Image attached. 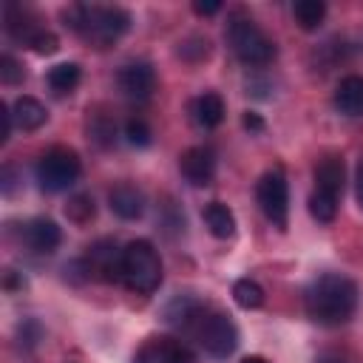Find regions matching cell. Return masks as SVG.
Here are the masks:
<instances>
[{
	"label": "cell",
	"instance_id": "1",
	"mask_svg": "<svg viewBox=\"0 0 363 363\" xmlns=\"http://www.w3.org/2000/svg\"><path fill=\"white\" fill-rule=\"evenodd\" d=\"M357 284L340 272L318 275L303 292V309L318 326H340L357 309Z\"/></svg>",
	"mask_w": 363,
	"mask_h": 363
},
{
	"label": "cell",
	"instance_id": "2",
	"mask_svg": "<svg viewBox=\"0 0 363 363\" xmlns=\"http://www.w3.org/2000/svg\"><path fill=\"white\" fill-rule=\"evenodd\" d=\"M65 26L79 34L88 45L94 48H108L113 45L128 28H130V14L119 6H99V3H74L62 11Z\"/></svg>",
	"mask_w": 363,
	"mask_h": 363
},
{
	"label": "cell",
	"instance_id": "3",
	"mask_svg": "<svg viewBox=\"0 0 363 363\" xmlns=\"http://www.w3.org/2000/svg\"><path fill=\"white\" fill-rule=\"evenodd\" d=\"M122 284L130 292L150 295L162 284V258L156 247L145 238H136L122 247Z\"/></svg>",
	"mask_w": 363,
	"mask_h": 363
},
{
	"label": "cell",
	"instance_id": "4",
	"mask_svg": "<svg viewBox=\"0 0 363 363\" xmlns=\"http://www.w3.org/2000/svg\"><path fill=\"white\" fill-rule=\"evenodd\" d=\"M227 43L233 48V54L244 62V65H252V68H261V65H269L278 54L275 43L267 37V31L247 14H233L230 23H227Z\"/></svg>",
	"mask_w": 363,
	"mask_h": 363
},
{
	"label": "cell",
	"instance_id": "5",
	"mask_svg": "<svg viewBox=\"0 0 363 363\" xmlns=\"http://www.w3.org/2000/svg\"><path fill=\"white\" fill-rule=\"evenodd\" d=\"M343 179H346V170H343L340 156H326L315 167V190L309 196V213L320 224L335 221L337 204H340V196H343Z\"/></svg>",
	"mask_w": 363,
	"mask_h": 363
},
{
	"label": "cell",
	"instance_id": "6",
	"mask_svg": "<svg viewBox=\"0 0 363 363\" xmlns=\"http://www.w3.org/2000/svg\"><path fill=\"white\" fill-rule=\"evenodd\" d=\"M193 332H196L201 349L216 360H227L238 349V326L233 323V318L227 312L204 309L199 323L193 326Z\"/></svg>",
	"mask_w": 363,
	"mask_h": 363
},
{
	"label": "cell",
	"instance_id": "7",
	"mask_svg": "<svg viewBox=\"0 0 363 363\" xmlns=\"http://www.w3.org/2000/svg\"><path fill=\"white\" fill-rule=\"evenodd\" d=\"M79 170H82L79 156L71 147H51V150H45L40 156V162L34 167V176H37L40 190L62 193L79 179Z\"/></svg>",
	"mask_w": 363,
	"mask_h": 363
},
{
	"label": "cell",
	"instance_id": "8",
	"mask_svg": "<svg viewBox=\"0 0 363 363\" xmlns=\"http://www.w3.org/2000/svg\"><path fill=\"white\" fill-rule=\"evenodd\" d=\"M255 199H258L261 213L272 221V227L286 230V224H289V184H286V176L281 167H272L258 179Z\"/></svg>",
	"mask_w": 363,
	"mask_h": 363
},
{
	"label": "cell",
	"instance_id": "9",
	"mask_svg": "<svg viewBox=\"0 0 363 363\" xmlns=\"http://www.w3.org/2000/svg\"><path fill=\"white\" fill-rule=\"evenodd\" d=\"M79 264L85 267V278L96 275L102 281H122V250L111 238L91 244Z\"/></svg>",
	"mask_w": 363,
	"mask_h": 363
},
{
	"label": "cell",
	"instance_id": "10",
	"mask_svg": "<svg viewBox=\"0 0 363 363\" xmlns=\"http://www.w3.org/2000/svg\"><path fill=\"white\" fill-rule=\"evenodd\" d=\"M3 14H6V31H9V37H11L14 43H20V45H28L31 51H34V45L40 43V37L48 31V28L43 26V20H40L31 9L20 6V3H6Z\"/></svg>",
	"mask_w": 363,
	"mask_h": 363
},
{
	"label": "cell",
	"instance_id": "11",
	"mask_svg": "<svg viewBox=\"0 0 363 363\" xmlns=\"http://www.w3.org/2000/svg\"><path fill=\"white\" fill-rule=\"evenodd\" d=\"M119 91L128 96V99H133V102H145V99H150V94H153V88H156V71H153V65L150 62H145V60H133V62H125L122 68H119Z\"/></svg>",
	"mask_w": 363,
	"mask_h": 363
},
{
	"label": "cell",
	"instance_id": "12",
	"mask_svg": "<svg viewBox=\"0 0 363 363\" xmlns=\"http://www.w3.org/2000/svg\"><path fill=\"white\" fill-rule=\"evenodd\" d=\"M133 363H193V354L182 340L156 335V337H147L142 343Z\"/></svg>",
	"mask_w": 363,
	"mask_h": 363
},
{
	"label": "cell",
	"instance_id": "13",
	"mask_svg": "<svg viewBox=\"0 0 363 363\" xmlns=\"http://www.w3.org/2000/svg\"><path fill=\"white\" fill-rule=\"evenodd\" d=\"M179 167H182V176L193 187H207L213 182V176H216V153L207 145L187 147L182 153V159H179Z\"/></svg>",
	"mask_w": 363,
	"mask_h": 363
},
{
	"label": "cell",
	"instance_id": "14",
	"mask_svg": "<svg viewBox=\"0 0 363 363\" xmlns=\"http://www.w3.org/2000/svg\"><path fill=\"white\" fill-rule=\"evenodd\" d=\"M60 241H62V230L54 218L40 216V218H31V221L23 224V244L31 252H40V255L54 252L60 247Z\"/></svg>",
	"mask_w": 363,
	"mask_h": 363
},
{
	"label": "cell",
	"instance_id": "15",
	"mask_svg": "<svg viewBox=\"0 0 363 363\" xmlns=\"http://www.w3.org/2000/svg\"><path fill=\"white\" fill-rule=\"evenodd\" d=\"M335 108L343 116H363V77L349 74L335 88Z\"/></svg>",
	"mask_w": 363,
	"mask_h": 363
},
{
	"label": "cell",
	"instance_id": "16",
	"mask_svg": "<svg viewBox=\"0 0 363 363\" xmlns=\"http://www.w3.org/2000/svg\"><path fill=\"white\" fill-rule=\"evenodd\" d=\"M108 201H111V210H113L119 218H125V221H133V218H139V216L145 213V196H142V190H136L133 184H119V187H113L111 196H108Z\"/></svg>",
	"mask_w": 363,
	"mask_h": 363
},
{
	"label": "cell",
	"instance_id": "17",
	"mask_svg": "<svg viewBox=\"0 0 363 363\" xmlns=\"http://www.w3.org/2000/svg\"><path fill=\"white\" fill-rule=\"evenodd\" d=\"M11 116H14V125L20 130H37V128H43L48 122L45 105L40 99H34V96H20L14 102V108H11Z\"/></svg>",
	"mask_w": 363,
	"mask_h": 363
},
{
	"label": "cell",
	"instance_id": "18",
	"mask_svg": "<svg viewBox=\"0 0 363 363\" xmlns=\"http://www.w3.org/2000/svg\"><path fill=\"white\" fill-rule=\"evenodd\" d=\"M193 119L201 125V128H218L224 122V99L218 94H201L196 102H193Z\"/></svg>",
	"mask_w": 363,
	"mask_h": 363
},
{
	"label": "cell",
	"instance_id": "19",
	"mask_svg": "<svg viewBox=\"0 0 363 363\" xmlns=\"http://www.w3.org/2000/svg\"><path fill=\"white\" fill-rule=\"evenodd\" d=\"M204 221L216 238H233V233H235V216L221 201H210L204 207Z\"/></svg>",
	"mask_w": 363,
	"mask_h": 363
},
{
	"label": "cell",
	"instance_id": "20",
	"mask_svg": "<svg viewBox=\"0 0 363 363\" xmlns=\"http://www.w3.org/2000/svg\"><path fill=\"white\" fill-rule=\"evenodd\" d=\"M79 77H82V71H79V65L77 62H60V65H54L51 71H48V88L57 94V96H65V94H71L77 85H79Z\"/></svg>",
	"mask_w": 363,
	"mask_h": 363
},
{
	"label": "cell",
	"instance_id": "21",
	"mask_svg": "<svg viewBox=\"0 0 363 363\" xmlns=\"http://www.w3.org/2000/svg\"><path fill=\"white\" fill-rule=\"evenodd\" d=\"M292 14L303 31H315L326 17V3L323 0H295Z\"/></svg>",
	"mask_w": 363,
	"mask_h": 363
},
{
	"label": "cell",
	"instance_id": "22",
	"mask_svg": "<svg viewBox=\"0 0 363 363\" xmlns=\"http://www.w3.org/2000/svg\"><path fill=\"white\" fill-rule=\"evenodd\" d=\"M88 136L99 145V147H111L113 139H116V122L108 116V113H99V111H88Z\"/></svg>",
	"mask_w": 363,
	"mask_h": 363
},
{
	"label": "cell",
	"instance_id": "23",
	"mask_svg": "<svg viewBox=\"0 0 363 363\" xmlns=\"http://www.w3.org/2000/svg\"><path fill=\"white\" fill-rule=\"evenodd\" d=\"M233 298H235V303L241 309H258L264 303V289L252 278H238L233 284Z\"/></svg>",
	"mask_w": 363,
	"mask_h": 363
},
{
	"label": "cell",
	"instance_id": "24",
	"mask_svg": "<svg viewBox=\"0 0 363 363\" xmlns=\"http://www.w3.org/2000/svg\"><path fill=\"white\" fill-rule=\"evenodd\" d=\"M65 216H68L74 224H88V221L96 216L94 199H91L88 193H77L74 199H68V204H65Z\"/></svg>",
	"mask_w": 363,
	"mask_h": 363
},
{
	"label": "cell",
	"instance_id": "25",
	"mask_svg": "<svg viewBox=\"0 0 363 363\" xmlns=\"http://www.w3.org/2000/svg\"><path fill=\"white\" fill-rule=\"evenodd\" d=\"M125 136H128V142H130L133 147H147L153 133H150V128H147L145 119L133 116V119H128V125H125Z\"/></svg>",
	"mask_w": 363,
	"mask_h": 363
},
{
	"label": "cell",
	"instance_id": "26",
	"mask_svg": "<svg viewBox=\"0 0 363 363\" xmlns=\"http://www.w3.org/2000/svg\"><path fill=\"white\" fill-rule=\"evenodd\" d=\"M0 79H3L6 85H20V82L26 79V68H23V62H17L14 57L3 54V57H0Z\"/></svg>",
	"mask_w": 363,
	"mask_h": 363
},
{
	"label": "cell",
	"instance_id": "27",
	"mask_svg": "<svg viewBox=\"0 0 363 363\" xmlns=\"http://www.w3.org/2000/svg\"><path fill=\"white\" fill-rule=\"evenodd\" d=\"M318 363H354L346 352H337V349H329V352H323L320 357H318Z\"/></svg>",
	"mask_w": 363,
	"mask_h": 363
},
{
	"label": "cell",
	"instance_id": "28",
	"mask_svg": "<svg viewBox=\"0 0 363 363\" xmlns=\"http://www.w3.org/2000/svg\"><path fill=\"white\" fill-rule=\"evenodd\" d=\"M193 11L196 14H201V17H210V14H216V11H221V3L218 0H213V3H193Z\"/></svg>",
	"mask_w": 363,
	"mask_h": 363
},
{
	"label": "cell",
	"instance_id": "29",
	"mask_svg": "<svg viewBox=\"0 0 363 363\" xmlns=\"http://www.w3.org/2000/svg\"><path fill=\"white\" fill-rule=\"evenodd\" d=\"M244 128L247 130H264V122L255 113H244Z\"/></svg>",
	"mask_w": 363,
	"mask_h": 363
},
{
	"label": "cell",
	"instance_id": "30",
	"mask_svg": "<svg viewBox=\"0 0 363 363\" xmlns=\"http://www.w3.org/2000/svg\"><path fill=\"white\" fill-rule=\"evenodd\" d=\"M357 201H360V207H363V162L357 164Z\"/></svg>",
	"mask_w": 363,
	"mask_h": 363
},
{
	"label": "cell",
	"instance_id": "31",
	"mask_svg": "<svg viewBox=\"0 0 363 363\" xmlns=\"http://www.w3.org/2000/svg\"><path fill=\"white\" fill-rule=\"evenodd\" d=\"M241 363H267V360H264V357H244Z\"/></svg>",
	"mask_w": 363,
	"mask_h": 363
}]
</instances>
